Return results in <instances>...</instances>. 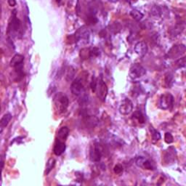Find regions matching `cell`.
I'll use <instances>...</instances> for the list:
<instances>
[{"mask_svg": "<svg viewBox=\"0 0 186 186\" xmlns=\"http://www.w3.org/2000/svg\"><path fill=\"white\" fill-rule=\"evenodd\" d=\"M54 102L57 109L60 113H63L68 108L69 100L66 95L63 92L57 93L54 98Z\"/></svg>", "mask_w": 186, "mask_h": 186, "instance_id": "1", "label": "cell"}, {"mask_svg": "<svg viewBox=\"0 0 186 186\" xmlns=\"http://www.w3.org/2000/svg\"><path fill=\"white\" fill-rule=\"evenodd\" d=\"M186 51V46L182 44L174 45L166 54V57L169 59H178Z\"/></svg>", "mask_w": 186, "mask_h": 186, "instance_id": "2", "label": "cell"}, {"mask_svg": "<svg viewBox=\"0 0 186 186\" xmlns=\"http://www.w3.org/2000/svg\"><path fill=\"white\" fill-rule=\"evenodd\" d=\"M174 105V97L169 93H165L160 97L158 107L162 110H171Z\"/></svg>", "mask_w": 186, "mask_h": 186, "instance_id": "3", "label": "cell"}, {"mask_svg": "<svg viewBox=\"0 0 186 186\" xmlns=\"http://www.w3.org/2000/svg\"><path fill=\"white\" fill-rule=\"evenodd\" d=\"M95 92H96L97 95H98V97L101 101L106 100L108 90V87L106 84L104 82V81L101 78H99L97 80Z\"/></svg>", "mask_w": 186, "mask_h": 186, "instance_id": "4", "label": "cell"}, {"mask_svg": "<svg viewBox=\"0 0 186 186\" xmlns=\"http://www.w3.org/2000/svg\"><path fill=\"white\" fill-rule=\"evenodd\" d=\"M146 71L144 67H143L139 63H135L132 65L129 71V76L133 80L143 77L146 75Z\"/></svg>", "mask_w": 186, "mask_h": 186, "instance_id": "5", "label": "cell"}, {"mask_svg": "<svg viewBox=\"0 0 186 186\" xmlns=\"http://www.w3.org/2000/svg\"><path fill=\"white\" fill-rule=\"evenodd\" d=\"M71 91L75 96H81L84 93V88L81 79H76L73 81L71 85Z\"/></svg>", "mask_w": 186, "mask_h": 186, "instance_id": "6", "label": "cell"}, {"mask_svg": "<svg viewBox=\"0 0 186 186\" xmlns=\"http://www.w3.org/2000/svg\"><path fill=\"white\" fill-rule=\"evenodd\" d=\"M133 110V103L129 98H124L119 106V112L122 115H128Z\"/></svg>", "mask_w": 186, "mask_h": 186, "instance_id": "7", "label": "cell"}, {"mask_svg": "<svg viewBox=\"0 0 186 186\" xmlns=\"http://www.w3.org/2000/svg\"><path fill=\"white\" fill-rule=\"evenodd\" d=\"M135 164L138 167L141 168L143 169H149V170H153L154 166L152 165L151 162L148 159L143 156H137L135 159Z\"/></svg>", "mask_w": 186, "mask_h": 186, "instance_id": "8", "label": "cell"}, {"mask_svg": "<svg viewBox=\"0 0 186 186\" xmlns=\"http://www.w3.org/2000/svg\"><path fill=\"white\" fill-rule=\"evenodd\" d=\"M177 157V151L173 146H169L166 150H165L164 161L166 164H172Z\"/></svg>", "mask_w": 186, "mask_h": 186, "instance_id": "9", "label": "cell"}, {"mask_svg": "<svg viewBox=\"0 0 186 186\" xmlns=\"http://www.w3.org/2000/svg\"><path fill=\"white\" fill-rule=\"evenodd\" d=\"M102 157L101 150L98 146H93L90 150V158L93 162H98Z\"/></svg>", "mask_w": 186, "mask_h": 186, "instance_id": "10", "label": "cell"}, {"mask_svg": "<svg viewBox=\"0 0 186 186\" xmlns=\"http://www.w3.org/2000/svg\"><path fill=\"white\" fill-rule=\"evenodd\" d=\"M16 14V10H14L9 26V31H12L13 32H18L20 28V21L17 18Z\"/></svg>", "mask_w": 186, "mask_h": 186, "instance_id": "11", "label": "cell"}, {"mask_svg": "<svg viewBox=\"0 0 186 186\" xmlns=\"http://www.w3.org/2000/svg\"><path fill=\"white\" fill-rule=\"evenodd\" d=\"M134 50L140 57H143L147 53L148 46L146 42H139L135 45Z\"/></svg>", "mask_w": 186, "mask_h": 186, "instance_id": "12", "label": "cell"}, {"mask_svg": "<svg viewBox=\"0 0 186 186\" xmlns=\"http://www.w3.org/2000/svg\"><path fill=\"white\" fill-rule=\"evenodd\" d=\"M65 148H66V146H65V143L57 140V141L55 144L54 148H53V152L56 156H61L65 152Z\"/></svg>", "mask_w": 186, "mask_h": 186, "instance_id": "13", "label": "cell"}, {"mask_svg": "<svg viewBox=\"0 0 186 186\" xmlns=\"http://www.w3.org/2000/svg\"><path fill=\"white\" fill-rule=\"evenodd\" d=\"M75 37H76V42L80 40L87 41L90 38V33L85 28H82L77 31Z\"/></svg>", "mask_w": 186, "mask_h": 186, "instance_id": "14", "label": "cell"}, {"mask_svg": "<svg viewBox=\"0 0 186 186\" xmlns=\"http://www.w3.org/2000/svg\"><path fill=\"white\" fill-rule=\"evenodd\" d=\"M69 129L67 127H63L57 132V140L64 142L69 135Z\"/></svg>", "mask_w": 186, "mask_h": 186, "instance_id": "15", "label": "cell"}, {"mask_svg": "<svg viewBox=\"0 0 186 186\" xmlns=\"http://www.w3.org/2000/svg\"><path fill=\"white\" fill-rule=\"evenodd\" d=\"M24 61V57L22 55L16 54V55L13 56L10 61V66L16 68V67L18 66V65H22Z\"/></svg>", "mask_w": 186, "mask_h": 186, "instance_id": "16", "label": "cell"}, {"mask_svg": "<svg viewBox=\"0 0 186 186\" xmlns=\"http://www.w3.org/2000/svg\"><path fill=\"white\" fill-rule=\"evenodd\" d=\"M150 132V135H151V139H152L153 143H156L157 142L161 139V134L158 131H157L155 128L150 126V129H149Z\"/></svg>", "mask_w": 186, "mask_h": 186, "instance_id": "17", "label": "cell"}, {"mask_svg": "<svg viewBox=\"0 0 186 186\" xmlns=\"http://www.w3.org/2000/svg\"><path fill=\"white\" fill-rule=\"evenodd\" d=\"M55 158H50V159L47 161L46 164V168H45V172H44V175H47L49 173L52 171V169L54 168L55 165Z\"/></svg>", "mask_w": 186, "mask_h": 186, "instance_id": "18", "label": "cell"}, {"mask_svg": "<svg viewBox=\"0 0 186 186\" xmlns=\"http://www.w3.org/2000/svg\"><path fill=\"white\" fill-rule=\"evenodd\" d=\"M11 119H12V115L10 113H6L0 119V126L3 127V128L7 127L9 123V121H11Z\"/></svg>", "mask_w": 186, "mask_h": 186, "instance_id": "19", "label": "cell"}, {"mask_svg": "<svg viewBox=\"0 0 186 186\" xmlns=\"http://www.w3.org/2000/svg\"><path fill=\"white\" fill-rule=\"evenodd\" d=\"M132 117L137 120L140 124H144L145 123V117L143 116V113L140 111H137L132 115Z\"/></svg>", "mask_w": 186, "mask_h": 186, "instance_id": "20", "label": "cell"}, {"mask_svg": "<svg viewBox=\"0 0 186 186\" xmlns=\"http://www.w3.org/2000/svg\"><path fill=\"white\" fill-rule=\"evenodd\" d=\"M130 16L135 20H137V21H139V20H140L143 18V13H141L139 10H137V9H132V10H131Z\"/></svg>", "mask_w": 186, "mask_h": 186, "instance_id": "21", "label": "cell"}, {"mask_svg": "<svg viewBox=\"0 0 186 186\" xmlns=\"http://www.w3.org/2000/svg\"><path fill=\"white\" fill-rule=\"evenodd\" d=\"M175 64L177 66V68H186V55L184 56V57L178 58V59L176 61Z\"/></svg>", "mask_w": 186, "mask_h": 186, "instance_id": "22", "label": "cell"}, {"mask_svg": "<svg viewBox=\"0 0 186 186\" xmlns=\"http://www.w3.org/2000/svg\"><path fill=\"white\" fill-rule=\"evenodd\" d=\"M174 82V77L172 73H167L165 77V84L168 88H170Z\"/></svg>", "mask_w": 186, "mask_h": 186, "instance_id": "23", "label": "cell"}, {"mask_svg": "<svg viewBox=\"0 0 186 186\" xmlns=\"http://www.w3.org/2000/svg\"><path fill=\"white\" fill-rule=\"evenodd\" d=\"M150 14L154 17H160L161 14V8L158 6H154L150 9Z\"/></svg>", "mask_w": 186, "mask_h": 186, "instance_id": "24", "label": "cell"}, {"mask_svg": "<svg viewBox=\"0 0 186 186\" xmlns=\"http://www.w3.org/2000/svg\"><path fill=\"white\" fill-rule=\"evenodd\" d=\"M164 141L167 144H171L174 142V137L169 132H166L164 136Z\"/></svg>", "mask_w": 186, "mask_h": 186, "instance_id": "25", "label": "cell"}, {"mask_svg": "<svg viewBox=\"0 0 186 186\" xmlns=\"http://www.w3.org/2000/svg\"><path fill=\"white\" fill-rule=\"evenodd\" d=\"M123 169H124V168H123L122 165L120 164H117L114 166V168H113V172H114L116 175H120V174L122 173Z\"/></svg>", "mask_w": 186, "mask_h": 186, "instance_id": "26", "label": "cell"}, {"mask_svg": "<svg viewBox=\"0 0 186 186\" xmlns=\"http://www.w3.org/2000/svg\"><path fill=\"white\" fill-rule=\"evenodd\" d=\"M73 76H74V70L73 68H70V69L68 71V73H67L66 78L68 80H71L73 79Z\"/></svg>", "mask_w": 186, "mask_h": 186, "instance_id": "27", "label": "cell"}, {"mask_svg": "<svg viewBox=\"0 0 186 186\" xmlns=\"http://www.w3.org/2000/svg\"><path fill=\"white\" fill-rule=\"evenodd\" d=\"M8 4L9 6L14 7L16 5V0H8Z\"/></svg>", "mask_w": 186, "mask_h": 186, "instance_id": "28", "label": "cell"}, {"mask_svg": "<svg viewBox=\"0 0 186 186\" xmlns=\"http://www.w3.org/2000/svg\"><path fill=\"white\" fill-rule=\"evenodd\" d=\"M137 1V0H127V2H129V3H130V4L135 3V2H136Z\"/></svg>", "mask_w": 186, "mask_h": 186, "instance_id": "29", "label": "cell"}, {"mask_svg": "<svg viewBox=\"0 0 186 186\" xmlns=\"http://www.w3.org/2000/svg\"><path fill=\"white\" fill-rule=\"evenodd\" d=\"M3 129H4L3 127H1V126H0V133H2V131H3Z\"/></svg>", "mask_w": 186, "mask_h": 186, "instance_id": "30", "label": "cell"}, {"mask_svg": "<svg viewBox=\"0 0 186 186\" xmlns=\"http://www.w3.org/2000/svg\"><path fill=\"white\" fill-rule=\"evenodd\" d=\"M56 2H57L58 4H60L61 2V0H56Z\"/></svg>", "mask_w": 186, "mask_h": 186, "instance_id": "31", "label": "cell"}, {"mask_svg": "<svg viewBox=\"0 0 186 186\" xmlns=\"http://www.w3.org/2000/svg\"><path fill=\"white\" fill-rule=\"evenodd\" d=\"M0 109H1V106H0Z\"/></svg>", "mask_w": 186, "mask_h": 186, "instance_id": "32", "label": "cell"}]
</instances>
